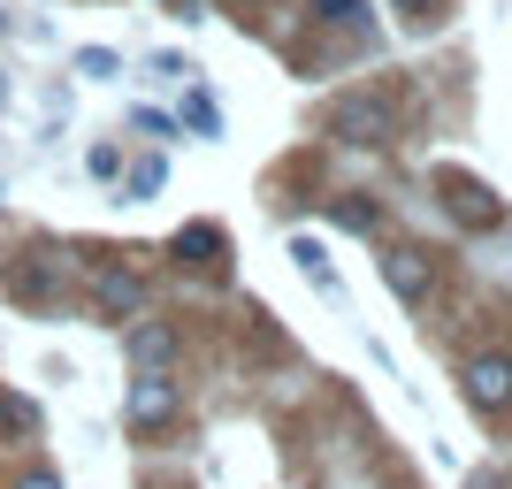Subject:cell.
Listing matches in <instances>:
<instances>
[{
  "label": "cell",
  "instance_id": "30bf717a",
  "mask_svg": "<svg viewBox=\"0 0 512 489\" xmlns=\"http://www.w3.org/2000/svg\"><path fill=\"white\" fill-rule=\"evenodd\" d=\"M329 214H337V222H344V230H375V222H383V207H375V199H337V207H329Z\"/></svg>",
  "mask_w": 512,
  "mask_h": 489
},
{
  "label": "cell",
  "instance_id": "4fadbf2b",
  "mask_svg": "<svg viewBox=\"0 0 512 489\" xmlns=\"http://www.w3.org/2000/svg\"><path fill=\"white\" fill-rule=\"evenodd\" d=\"M77 69H85V77H115V54H100V46H92V54H77Z\"/></svg>",
  "mask_w": 512,
  "mask_h": 489
},
{
  "label": "cell",
  "instance_id": "5b68a950",
  "mask_svg": "<svg viewBox=\"0 0 512 489\" xmlns=\"http://www.w3.org/2000/svg\"><path fill=\"white\" fill-rule=\"evenodd\" d=\"M92 298H100L107 321H123V314H138V306H146V276H138V268H100Z\"/></svg>",
  "mask_w": 512,
  "mask_h": 489
},
{
  "label": "cell",
  "instance_id": "7c38bea8",
  "mask_svg": "<svg viewBox=\"0 0 512 489\" xmlns=\"http://www.w3.org/2000/svg\"><path fill=\"white\" fill-rule=\"evenodd\" d=\"M360 8H367V0H314L321 23H360Z\"/></svg>",
  "mask_w": 512,
  "mask_h": 489
},
{
  "label": "cell",
  "instance_id": "7a4b0ae2",
  "mask_svg": "<svg viewBox=\"0 0 512 489\" xmlns=\"http://www.w3.org/2000/svg\"><path fill=\"white\" fill-rule=\"evenodd\" d=\"M123 421H130V428H169V421H176V383L161 375V367H146V383H130Z\"/></svg>",
  "mask_w": 512,
  "mask_h": 489
},
{
  "label": "cell",
  "instance_id": "6da1fadb",
  "mask_svg": "<svg viewBox=\"0 0 512 489\" xmlns=\"http://www.w3.org/2000/svg\"><path fill=\"white\" fill-rule=\"evenodd\" d=\"M329 130H337L344 146H390V138H398V115H390V100H367V92H352V100H337Z\"/></svg>",
  "mask_w": 512,
  "mask_h": 489
},
{
  "label": "cell",
  "instance_id": "8fae6325",
  "mask_svg": "<svg viewBox=\"0 0 512 489\" xmlns=\"http://www.w3.org/2000/svg\"><path fill=\"white\" fill-rule=\"evenodd\" d=\"M291 260H299V268L321 283V291H337V276H329V260H321V245H314V237H291Z\"/></svg>",
  "mask_w": 512,
  "mask_h": 489
},
{
  "label": "cell",
  "instance_id": "9a60e30c",
  "mask_svg": "<svg viewBox=\"0 0 512 489\" xmlns=\"http://www.w3.org/2000/svg\"><path fill=\"white\" fill-rule=\"evenodd\" d=\"M398 8H406V16H413V8H421V0H398Z\"/></svg>",
  "mask_w": 512,
  "mask_h": 489
},
{
  "label": "cell",
  "instance_id": "277c9868",
  "mask_svg": "<svg viewBox=\"0 0 512 489\" xmlns=\"http://www.w3.org/2000/svg\"><path fill=\"white\" fill-rule=\"evenodd\" d=\"M176 260H184V268H199V276H222L230 237L214 230V222H192V230H176Z\"/></svg>",
  "mask_w": 512,
  "mask_h": 489
},
{
  "label": "cell",
  "instance_id": "8992f818",
  "mask_svg": "<svg viewBox=\"0 0 512 489\" xmlns=\"http://www.w3.org/2000/svg\"><path fill=\"white\" fill-rule=\"evenodd\" d=\"M383 276H390V291L406 298V306H421V298H428V283H436V268H428V260L413 253V245H398V253L383 260Z\"/></svg>",
  "mask_w": 512,
  "mask_h": 489
},
{
  "label": "cell",
  "instance_id": "5bb4252c",
  "mask_svg": "<svg viewBox=\"0 0 512 489\" xmlns=\"http://www.w3.org/2000/svg\"><path fill=\"white\" fill-rule=\"evenodd\" d=\"M16 489H62V482H54V474H23Z\"/></svg>",
  "mask_w": 512,
  "mask_h": 489
},
{
  "label": "cell",
  "instance_id": "9c48e42d",
  "mask_svg": "<svg viewBox=\"0 0 512 489\" xmlns=\"http://www.w3.org/2000/svg\"><path fill=\"white\" fill-rule=\"evenodd\" d=\"M0 428H8V436H31V428H39V405L16 398V390H0Z\"/></svg>",
  "mask_w": 512,
  "mask_h": 489
},
{
  "label": "cell",
  "instance_id": "3957f363",
  "mask_svg": "<svg viewBox=\"0 0 512 489\" xmlns=\"http://www.w3.org/2000/svg\"><path fill=\"white\" fill-rule=\"evenodd\" d=\"M467 398L474 413H512V360H497V352L467 360Z\"/></svg>",
  "mask_w": 512,
  "mask_h": 489
},
{
  "label": "cell",
  "instance_id": "ba28073f",
  "mask_svg": "<svg viewBox=\"0 0 512 489\" xmlns=\"http://www.w3.org/2000/svg\"><path fill=\"white\" fill-rule=\"evenodd\" d=\"M444 192H451V214H459L467 230H482V222H497V199L482 192V184H467V176H444Z\"/></svg>",
  "mask_w": 512,
  "mask_h": 489
},
{
  "label": "cell",
  "instance_id": "52a82bcc",
  "mask_svg": "<svg viewBox=\"0 0 512 489\" xmlns=\"http://www.w3.org/2000/svg\"><path fill=\"white\" fill-rule=\"evenodd\" d=\"M130 360L138 367H169L176 360V329L169 321H138V329H130Z\"/></svg>",
  "mask_w": 512,
  "mask_h": 489
}]
</instances>
